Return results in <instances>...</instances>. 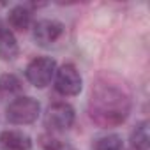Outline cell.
I'll return each mask as SVG.
<instances>
[{
	"label": "cell",
	"mask_w": 150,
	"mask_h": 150,
	"mask_svg": "<svg viewBox=\"0 0 150 150\" xmlns=\"http://www.w3.org/2000/svg\"><path fill=\"white\" fill-rule=\"evenodd\" d=\"M64 25L57 20H41L34 27V39L39 46H51L64 35Z\"/></svg>",
	"instance_id": "cell-6"
},
{
	"label": "cell",
	"mask_w": 150,
	"mask_h": 150,
	"mask_svg": "<svg viewBox=\"0 0 150 150\" xmlns=\"http://www.w3.org/2000/svg\"><path fill=\"white\" fill-rule=\"evenodd\" d=\"M74 118H76V113L71 104L55 103L53 106H50L46 113V125L53 131H67L72 127Z\"/></svg>",
	"instance_id": "cell-5"
},
{
	"label": "cell",
	"mask_w": 150,
	"mask_h": 150,
	"mask_svg": "<svg viewBox=\"0 0 150 150\" xmlns=\"http://www.w3.org/2000/svg\"><path fill=\"white\" fill-rule=\"evenodd\" d=\"M21 90V80L16 74H2L0 76V92L2 94H16Z\"/></svg>",
	"instance_id": "cell-12"
},
{
	"label": "cell",
	"mask_w": 150,
	"mask_h": 150,
	"mask_svg": "<svg viewBox=\"0 0 150 150\" xmlns=\"http://www.w3.org/2000/svg\"><path fill=\"white\" fill-rule=\"evenodd\" d=\"M7 32H9V28H7V27H6V25L2 23V21H0V39H2V37H4V35L7 34Z\"/></svg>",
	"instance_id": "cell-14"
},
{
	"label": "cell",
	"mask_w": 150,
	"mask_h": 150,
	"mask_svg": "<svg viewBox=\"0 0 150 150\" xmlns=\"http://www.w3.org/2000/svg\"><path fill=\"white\" fill-rule=\"evenodd\" d=\"M57 72V62L50 57H37L34 58L27 69H25V78L30 85L37 88H44L51 83Z\"/></svg>",
	"instance_id": "cell-3"
},
{
	"label": "cell",
	"mask_w": 150,
	"mask_h": 150,
	"mask_svg": "<svg viewBox=\"0 0 150 150\" xmlns=\"http://www.w3.org/2000/svg\"><path fill=\"white\" fill-rule=\"evenodd\" d=\"M122 148H124V141L118 134L101 136L94 143V150H122Z\"/></svg>",
	"instance_id": "cell-11"
},
{
	"label": "cell",
	"mask_w": 150,
	"mask_h": 150,
	"mask_svg": "<svg viewBox=\"0 0 150 150\" xmlns=\"http://www.w3.org/2000/svg\"><path fill=\"white\" fill-rule=\"evenodd\" d=\"M41 146H42V150H69L67 145H64L60 139L51 138V136H42L41 138Z\"/></svg>",
	"instance_id": "cell-13"
},
{
	"label": "cell",
	"mask_w": 150,
	"mask_h": 150,
	"mask_svg": "<svg viewBox=\"0 0 150 150\" xmlns=\"http://www.w3.org/2000/svg\"><path fill=\"white\" fill-rule=\"evenodd\" d=\"M0 145L4 150H30L32 148V138L21 131H4L0 134Z\"/></svg>",
	"instance_id": "cell-7"
},
{
	"label": "cell",
	"mask_w": 150,
	"mask_h": 150,
	"mask_svg": "<svg viewBox=\"0 0 150 150\" xmlns=\"http://www.w3.org/2000/svg\"><path fill=\"white\" fill-rule=\"evenodd\" d=\"M18 42L13 32L9 30L2 39H0V58L2 60H14L18 57Z\"/></svg>",
	"instance_id": "cell-10"
},
{
	"label": "cell",
	"mask_w": 150,
	"mask_h": 150,
	"mask_svg": "<svg viewBox=\"0 0 150 150\" xmlns=\"http://www.w3.org/2000/svg\"><path fill=\"white\" fill-rule=\"evenodd\" d=\"M39 113H41L39 101L34 99V97H28V96H21V97L14 99L6 110L7 120L14 125L34 124L39 118Z\"/></svg>",
	"instance_id": "cell-2"
},
{
	"label": "cell",
	"mask_w": 150,
	"mask_h": 150,
	"mask_svg": "<svg viewBox=\"0 0 150 150\" xmlns=\"http://www.w3.org/2000/svg\"><path fill=\"white\" fill-rule=\"evenodd\" d=\"M129 97L115 85H97L90 97V118L101 127L118 125L129 115Z\"/></svg>",
	"instance_id": "cell-1"
},
{
	"label": "cell",
	"mask_w": 150,
	"mask_h": 150,
	"mask_svg": "<svg viewBox=\"0 0 150 150\" xmlns=\"http://www.w3.org/2000/svg\"><path fill=\"white\" fill-rule=\"evenodd\" d=\"M131 146L132 150H148L150 146V132H148V122H139L134 131L131 132Z\"/></svg>",
	"instance_id": "cell-9"
},
{
	"label": "cell",
	"mask_w": 150,
	"mask_h": 150,
	"mask_svg": "<svg viewBox=\"0 0 150 150\" xmlns=\"http://www.w3.org/2000/svg\"><path fill=\"white\" fill-rule=\"evenodd\" d=\"M53 80H55V90L60 96L72 97V96H78L83 88L81 74L72 64H64V65L57 67Z\"/></svg>",
	"instance_id": "cell-4"
},
{
	"label": "cell",
	"mask_w": 150,
	"mask_h": 150,
	"mask_svg": "<svg viewBox=\"0 0 150 150\" xmlns=\"http://www.w3.org/2000/svg\"><path fill=\"white\" fill-rule=\"evenodd\" d=\"M7 21L14 30L25 32L32 23V13L27 6H14L7 14Z\"/></svg>",
	"instance_id": "cell-8"
}]
</instances>
